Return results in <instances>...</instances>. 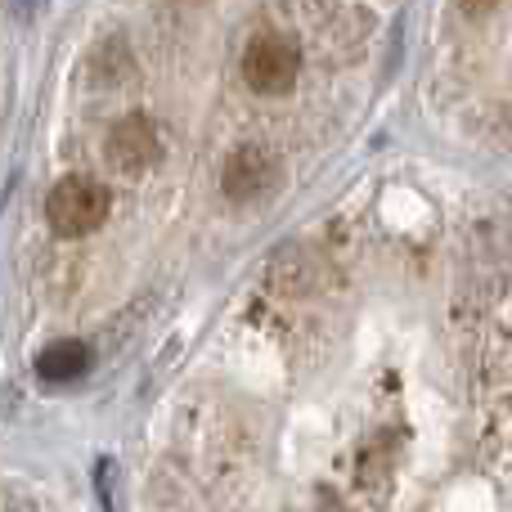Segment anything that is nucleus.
Here are the masks:
<instances>
[{"instance_id":"f257e3e1","label":"nucleus","mask_w":512,"mask_h":512,"mask_svg":"<svg viewBox=\"0 0 512 512\" xmlns=\"http://www.w3.org/2000/svg\"><path fill=\"white\" fill-rule=\"evenodd\" d=\"M108 189L90 176H63L45 198V221L59 239H86L108 221Z\"/></svg>"},{"instance_id":"423d86ee","label":"nucleus","mask_w":512,"mask_h":512,"mask_svg":"<svg viewBox=\"0 0 512 512\" xmlns=\"http://www.w3.org/2000/svg\"><path fill=\"white\" fill-rule=\"evenodd\" d=\"M0 512H36V508H32V499H23V495H9V490H0Z\"/></svg>"},{"instance_id":"20e7f679","label":"nucleus","mask_w":512,"mask_h":512,"mask_svg":"<svg viewBox=\"0 0 512 512\" xmlns=\"http://www.w3.org/2000/svg\"><path fill=\"white\" fill-rule=\"evenodd\" d=\"M221 185L234 203H256V198H265L279 185V162H274V153L261 149V144H243V149H234L230 162H225Z\"/></svg>"},{"instance_id":"0eeeda50","label":"nucleus","mask_w":512,"mask_h":512,"mask_svg":"<svg viewBox=\"0 0 512 512\" xmlns=\"http://www.w3.org/2000/svg\"><path fill=\"white\" fill-rule=\"evenodd\" d=\"M499 0H459V9L463 14H472V18H481V14H490V9H495Z\"/></svg>"},{"instance_id":"f03ea898","label":"nucleus","mask_w":512,"mask_h":512,"mask_svg":"<svg viewBox=\"0 0 512 512\" xmlns=\"http://www.w3.org/2000/svg\"><path fill=\"white\" fill-rule=\"evenodd\" d=\"M297 72H301V50L292 36L265 32L252 36L248 50H243V81L256 95H288L297 86Z\"/></svg>"},{"instance_id":"7ed1b4c3","label":"nucleus","mask_w":512,"mask_h":512,"mask_svg":"<svg viewBox=\"0 0 512 512\" xmlns=\"http://www.w3.org/2000/svg\"><path fill=\"white\" fill-rule=\"evenodd\" d=\"M104 158H108V167L122 171V176H140V171H149L153 162L162 158V135H158V126H153L144 113L122 117V122L108 131Z\"/></svg>"},{"instance_id":"39448f33","label":"nucleus","mask_w":512,"mask_h":512,"mask_svg":"<svg viewBox=\"0 0 512 512\" xmlns=\"http://www.w3.org/2000/svg\"><path fill=\"white\" fill-rule=\"evenodd\" d=\"M86 373H90V346L77 342V337L50 342L41 355H36V378L50 382V387H68V382H81Z\"/></svg>"}]
</instances>
